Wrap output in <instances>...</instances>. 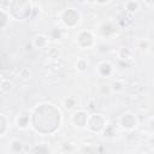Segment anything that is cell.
<instances>
[{"label": "cell", "instance_id": "6", "mask_svg": "<svg viewBox=\"0 0 154 154\" xmlns=\"http://www.w3.org/2000/svg\"><path fill=\"white\" fill-rule=\"evenodd\" d=\"M96 72L102 78H108L113 73V65L109 61H101L96 66Z\"/></svg>", "mask_w": 154, "mask_h": 154}, {"label": "cell", "instance_id": "15", "mask_svg": "<svg viewBox=\"0 0 154 154\" xmlns=\"http://www.w3.org/2000/svg\"><path fill=\"white\" fill-rule=\"evenodd\" d=\"M76 106V100L73 99V97H66L65 100H64V107L66 108V109H71V108H73Z\"/></svg>", "mask_w": 154, "mask_h": 154}, {"label": "cell", "instance_id": "18", "mask_svg": "<svg viewBox=\"0 0 154 154\" xmlns=\"http://www.w3.org/2000/svg\"><path fill=\"white\" fill-rule=\"evenodd\" d=\"M0 125H2V126H7V123H6V118L2 116V114H0ZM2 131L0 130V136H2Z\"/></svg>", "mask_w": 154, "mask_h": 154}, {"label": "cell", "instance_id": "16", "mask_svg": "<svg viewBox=\"0 0 154 154\" xmlns=\"http://www.w3.org/2000/svg\"><path fill=\"white\" fill-rule=\"evenodd\" d=\"M123 83L120 82V81H114L112 84H111V89H112V91H120L122 89H123Z\"/></svg>", "mask_w": 154, "mask_h": 154}, {"label": "cell", "instance_id": "7", "mask_svg": "<svg viewBox=\"0 0 154 154\" xmlns=\"http://www.w3.org/2000/svg\"><path fill=\"white\" fill-rule=\"evenodd\" d=\"M49 43V40L46 35H36L34 38H32V46L35 48H38V49H42V48H46Z\"/></svg>", "mask_w": 154, "mask_h": 154}, {"label": "cell", "instance_id": "10", "mask_svg": "<svg viewBox=\"0 0 154 154\" xmlns=\"http://www.w3.org/2000/svg\"><path fill=\"white\" fill-rule=\"evenodd\" d=\"M125 10L129 13H135L140 10V4L136 0H128L125 2Z\"/></svg>", "mask_w": 154, "mask_h": 154}, {"label": "cell", "instance_id": "2", "mask_svg": "<svg viewBox=\"0 0 154 154\" xmlns=\"http://www.w3.org/2000/svg\"><path fill=\"white\" fill-rule=\"evenodd\" d=\"M106 125H107V122L102 114H93V116H89L85 128L91 132H102Z\"/></svg>", "mask_w": 154, "mask_h": 154}, {"label": "cell", "instance_id": "4", "mask_svg": "<svg viewBox=\"0 0 154 154\" xmlns=\"http://www.w3.org/2000/svg\"><path fill=\"white\" fill-rule=\"evenodd\" d=\"M119 124H120V126H122L123 129H125V130H128V131H131V130H134V129L137 126L138 122H137V118H136L132 113L126 112V113H123V114L120 116V118H119Z\"/></svg>", "mask_w": 154, "mask_h": 154}, {"label": "cell", "instance_id": "13", "mask_svg": "<svg viewBox=\"0 0 154 154\" xmlns=\"http://www.w3.org/2000/svg\"><path fill=\"white\" fill-rule=\"evenodd\" d=\"M8 19H10V13H7L4 10H0V29L5 28L7 25Z\"/></svg>", "mask_w": 154, "mask_h": 154}, {"label": "cell", "instance_id": "9", "mask_svg": "<svg viewBox=\"0 0 154 154\" xmlns=\"http://www.w3.org/2000/svg\"><path fill=\"white\" fill-rule=\"evenodd\" d=\"M12 90H13V84L10 81L4 79L0 82V94L1 95H8Z\"/></svg>", "mask_w": 154, "mask_h": 154}, {"label": "cell", "instance_id": "14", "mask_svg": "<svg viewBox=\"0 0 154 154\" xmlns=\"http://www.w3.org/2000/svg\"><path fill=\"white\" fill-rule=\"evenodd\" d=\"M87 66H88V61H87L85 59H83V58H79V59L77 60V63H76V69H77L79 72L85 71V70H87Z\"/></svg>", "mask_w": 154, "mask_h": 154}, {"label": "cell", "instance_id": "3", "mask_svg": "<svg viewBox=\"0 0 154 154\" xmlns=\"http://www.w3.org/2000/svg\"><path fill=\"white\" fill-rule=\"evenodd\" d=\"M76 42L81 48L85 49V48H89V47H91L94 45V36L88 30L79 31L78 35L76 36Z\"/></svg>", "mask_w": 154, "mask_h": 154}, {"label": "cell", "instance_id": "8", "mask_svg": "<svg viewBox=\"0 0 154 154\" xmlns=\"http://www.w3.org/2000/svg\"><path fill=\"white\" fill-rule=\"evenodd\" d=\"M16 124H17V126H18L19 129H22V130L28 129L29 125H30V117H29V114H28V113H22V114H19V116L17 117V119H16Z\"/></svg>", "mask_w": 154, "mask_h": 154}, {"label": "cell", "instance_id": "1", "mask_svg": "<svg viewBox=\"0 0 154 154\" xmlns=\"http://www.w3.org/2000/svg\"><path fill=\"white\" fill-rule=\"evenodd\" d=\"M61 22L67 28H75L81 22V14L76 8H66L61 14Z\"/></svg>", "mask_w": 154, "mask_h": 154}, {"label": "cell", "instance_id": "5", "mask_svg": "<svg viewBox=\"0 0 154 154\" xmlns=\"http://www.w3.org/2000/svg\"><path fill=\"white\" fill-rule=\"evenodd\" d=\"M88 118H89V114H88L87 111H84V109H78V111H76V112L72 114L71 120H72V124H73L76 128L82 129V128H85V126H87Z\"/></svg>", "mask_w": 154, "mask_h": 154}, {"label": "cell", "instance_id": "17", "mask_svg": "<svg viewBox=\"0 0 154 154\" xmlns=\"http://www.w3.org/2000/svg\"><path fill=\"white\" fill-rule=\"evenodd\" d=\"M149 46H150V43H149L148 40H140L138 41V48H141V49L147 51L149 48Z\"/></svg>", "mask_w": 154, "mask_h": 154}, {"label": "cell", "instance_id": "12", "mask_svg": "<svg viewBox=\"0 0 154 154\" xmlns=\"http://www.w3.org/2000/svg\"><path fill=\"white\" fill-rule=\"evenodd\" d=\"M10 150L12 153H19L23 150V142L19 140H12L10 142Z\"/></svg>", "mask_w": 154, "mask_h": 154}, {"label": "cell", "instance_id": "11", "mask_svg": "<svg viewBox=\"0 0 154 154\" xmlns=\"http://www.w3.org/2000/svg\"><path fill=\"white\" fill-rule=\"evenodd\" d=\"M118 57L122 60H129L132 58V51L128 47H120L118 51Z\"/></svg>", "mask_w": 154, "mask_h": 154}, {"label": "cell", "instance_id": "20", "mask_svg": "<svg viewBox=\"0 0 154 154\" xmlns=\"http://www.w3.org/2000/svg\"><path fill=\"white\" fill-rule=\"evenodd\" d=\"M146 2L148 6H153V0H146Z\"/></svg>", "mask_w": 154, "mask_h": 154}, {"label": "cell", "instance_id": "19", "mask_svg": "<svg viewBox=\"0 0 154 154\" xmlns=\"http://www.w3.org/2000/svg\"><path fill=\"white\" fill-rule=\"evenodd\" d=\"M94 2H96V4H99V5H106L109 0H93Z\"/></svg>", "mask_w": 154, "mask_h": 154}]
</instances>
